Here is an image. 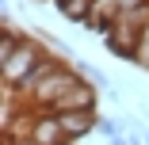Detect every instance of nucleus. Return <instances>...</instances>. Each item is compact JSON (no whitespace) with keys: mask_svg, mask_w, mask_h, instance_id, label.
Listing matches in <instances>:
<instances>
[{"mask_svg":"<svg viewBox=\"0 0 149 145\" xmlns=\"http://www.w3.org/2000/svg\"><path fill=\"white\" fill-rule=\"evenodd\" d=\"M134 65L149 73V23L141 27V35H138V50H134Z\"/></svg>","mask_w":149,"mask_h":145,"instance_id":"nucleus-8","label":"nucleus"},{"mask_svg":"<svg viewBox=\"0 0 149 145\" xmlns=\"http://www.w3.org/2000/svg\"><path fill=\"white\" fill-rule=\"evenodd\" d=\"M50 50L42 46V42H35L31 35H23V42L0 61V84H8V88H19V84L31 76L38 65H42V57H46Z\"/></svg>","mask_w":149,"mask_h":145,"instance_id":"nucleus-1","label":"nucleus"},{"mask_svg":"<svg viewBox=\"0 0 149 145\" xmlns=\"http://www.w3.org/2000/svg\"><path fill=\"white\" fill-rule=\"evenodd\" d=\"M61 107H100V88H96L88 76H80V73H77V76L65 84V92L54 99V107H50V111H61Z\"/></svg>","mask_w":149,"mask_h":145,"instance_id":"nucleus-3","label":"nucleus"},{"mask_svg":"<svg viewBox=\"0 0 149 145\" xmlns=\"http://www.w3.org/2000/svg\"><path fill=\"white\" fill-rule=\"evenodd\" d=\"M141 145H149V126H141Z\"/></svg>","mask_w":149,"mask_h":145,"instance_id":"nucleus-10","label":"nucleus"},{"mask_svg":"<svg viewBox=\"0 0 149 145\" xmlns=\"http://www.w3.org/2000/svg\"><path fill=\"white\" fill-rule=\"evenodd\" d=\"M46 4H54V0H46Z\"/></svg>","mask_w":149,"mask_h":145,"instance_id":"nucleus-12","label":"nucleus"},{"mask_svg":"<svg viewBox=\"0 0 149 145\" xmlns=\"http://www.w3.org/2000/svg\"><path fill=\"white\" fill-rule=\"evenodd\" d=\"M96 134H100L103 141H111V145H126V141H130L123 119H107V114H100V119H96Z\"/></svg>","mask_w":149,"mask_h":145,"instance_id":"nucleus-5","label":"nucleus"},{"mask_svg":"<svg viewBox=\"0 0 149 145\" xmlns=\"http://www.w3.org/2000/svg\"><path fill=\"white\" fill-rule=\"evenodd\" d=\"M73 65H77V73H80V76H88V80H92L100 92H107V88H111V80H107V73H103L100 65H92V61H73Z\"/></svg>","mask_w":149,"mask_h":145,"instance_id":"nucleus-7","label":"nucleus"},{"mask_svg":"<svg viewBox=\"0 0 149 145\" xmlns=\"http://www.w3.org/2000/svg\"><path fill=\"white\" fill-rule=\"evenodd\" d=\"M54 8L61 12L69 23H84V19H88V8H92V0H54Z\"/></svg>","mask_w":149,"mask_h":145,"instance_id":"nucleus-6","label":"nucleus"},{"mask_svg":"<svg viewBox=\"0 0 149 145\" xmlns=\"http://www.w3.org/2000/svg\"><path fill=\"white\" fill-rule=\"evenodd\" d=\"M0 4H4V8H12V0H0Z\"/></svg>","mask_w":149,"mask_h":145,"instance_id":"nucleus-11","label":"nucleus"},{"mask_svg":"<svg viewBox=\"0 0 149 145\" xmlns=\"http://www.w3.org/2000/svg\"><path fill=\"white\" fill-rule=\"evenodd\" d=\"M149 0H118V15H126V12H138V8H145Z\"/></svg>","mask_w":149,"mask_h":145,"instance_id":"nucleus-9","label":"nucleus"},{"mask_svg":"<svg viewBox=\"0 0 149 145\" xmlns=\"http://www.w3.org/2000/svg\"><path fill=\"white\" fill-rule=\"evenodd\" d=\"M54 114H57V122L65 130V141H84V137L96 134V119H100L96 107H61Z\"/></svg>","mask_w":149,"mask_h":145,"instance_id":"nucleus-2","label":"nucleus"},{"mask_svg":"<svg viewBox=\"0 0 149 145\" xmlns=\"http://www.w3.org/2000/svg\"><path fill=\"white\" fill-rule=\"evenodd\" d=\"M61 141H65V130L57 122V114L50 107H35V122H31L27 145H61Z\"/></svg>","mask_w":149,"mask_h":145,"instance_id":"nucleus-4","label":"nucleus"}]
</instances>
